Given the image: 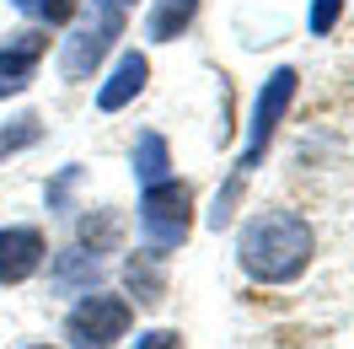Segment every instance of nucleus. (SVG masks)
I'll return each instance as SVG.
<instances>
[{"label": "nucleus", "mask_w": 354, "mask_h": 349, "mask_svg": "<svg viewBox=\"0 0 354 349\" xmlns=\"http://www.w3.org/2000/svg\"><path fill=\"white\" fill-rule=\"evenodd\" d=\"M236 258L252 280L263 285H290L306 274L311 263V226L306 215L295 210H263L242 226V242H236Z\"/></svg>", "instance_id": "nucleus-1"}, {"label": "nucleus", "mask_w": 354, "mask_h": 349, "mask_svg": "<svg viewBox=\"0 0 354 349\" xmlns=\"http://www.w3.org/2000/svg\"><path fill=\"white\" fill-rule=\"evenodd\" d=\"M295 70L290 65H279L274 75L263 81V91H258V108H252V140H247V151H242V161H236V172H231V183H225L221 194H215V210H209V226L221 231L225 220L236 215V199H242V183H247V172L263 161V151H268V140H274V129H279V118L290 113V102H295Z\"/></svg>", "instance_id": "nucleus-2"}, {"label": "nucleus", "mask_w": 354, "mask_h": 349, "mask_svg": "<svg viewBox=\"0 0 354 349\" xmlns=\"http://www.w3.org/2000/svg\"><path fill=\"white\" fill-rule=\"evenodd\" d=\"M140 226H145V242H151L156 253H172L188 242L194 231V194L172 183V177H161V183H145V199H140Z\"/></svg>", "instance_id": "nucleus-3"}, {"label": "nucleus", "mask_w": 354, "mask_h": 349, "mask_svg": "<svg viewBox=\"0 0 354 349\" xmlns=\"http://www.w3.org/2000/svg\"><path fill=\"white\" fill-rule=\"evenodd\" d=\"M134 323V306L118 296H86L81 306H70L65 317V339L75 349H113Z\"/></svg>", "instance_id": "nucleus-4"}, {"label": "nucleus", "mask_w": 354, "mask_h": 349, "mask_svg": "<svg viewBox=\"0 0 354 349\" xmlns=\"http://www.w3.org/2000/svg\"><path fill=\"white\" fill-rule=\"evenodd\" d=\"M118 33H124V11L108 6V0H97V22L81 27L75 38H65V48H59V75L65 81H86L91 70L102 65V54L113 48Z\"/></svg>", "instance_id": "nucleus-5"}, {"label": "nucleus", "mask_w": 354, "mask_h": 349, "mask_svg": "<svg viewBox=\"0 0 354 349\" xmlns=\"http://www.w3.org/2000/svg\"><path fill=\"white\" fill-rule=\"evenodd\" d=\"M44 263V231L32 226H6L0 231V285H22Z\"/></svg>", "instance_id": "nucleus-6"}, {"label": "nucleus", "mask_w": 354, "mask_h": 349, "mask_svg": "<svg viewBox=\"0 0 354 349\" xmlns=\"http://www.w3.org/2000/svg\"><path fill=\"white\" fill-rule=\"evenodd\" d=\"M44 48H48L44 33H11V38H6V48H0V97L27 91L32 70H38V60H44Z\"/></svg>", "instance_id": "nucleus-7"}, {"label": "nucleus", "mask_w": 354, "mask_h": 349, "mask_svg": "<svg viewBox=\"0 0 354 349\" xmlns=\"http://www.w3.org/2000/svg\"><path fill=\"white\" fill-rule=\"evenodd\" d=\"M145 81H151V60L145 54H118V65H113V75L102 81V91H97V108L102 113H118V108H129L134 97L145 91Z\"/></svg>", "instance_id": "nucleus-8"}, {"label": "nucleus", "mask_w": 354, "mask_h": 349, "mask_svg": "<svg viewBox=\"0 0 354 349\" xmlns=\"http://www.w3.org/2000/svg\"><path fill=\"white\" fill-rule=\"evenodd\" d=\"M161 253L156 247H145V253H134L129 263H124V280H129V290H134V301L140 306H161L167 301V274H161Z\"/></svg>", "instance_id": "nucleus-9"}, {"label": "nucleus", "mask_w": 354, "mask_h": 349, "mask_svg": "<svg viewBox=\"0 0 354 349\" xmlns=\"http://www.w3.org/2000/svg\"><path fill=\"white\" fill-rule=\"evenodd\" d=\"M194 11H199V0H156L151 17H145V33L156 44H167V38H177L183 27L194 22Z\"/></svg>", "instance_id": "nucleus-10"}, {"label": "nucleus", "mask_w": 354, "mask_h": 349, "mask_svg": "<svg viewBox=\"0 0 354 349\" xmlns=\"http://www.w3.org/2000/svg\"><path fill=\"white\" fill-rule=\"evenodd\" d=\"M167 140L161 134H140V145H134V177L140 183H161L167 177Z\"/></svg>", "instance_id": "nucleus-11"}, {"label": "nucleus", "mask_w": 354, "mask_h": 349, "mask_svg": "<svg viewBox=\"0 0 354 349\" xmlns=\"http://www.w3.org/2000/svg\"><path fill=\"white\" fill-rule=\"evenodd\" d=\"M54 280H59V290L91 285V280H97V253H65V258L54 263Z\"/></svg>", "instance_id": "nucleus-12"}, {"label": "nucleus", "mask_w": 354, "mask_h": 349, "mask_svg": "<svg viewBox=\"0 0 354 349\" xmlns=\"http://www.w3.org/2000/svg\"><path fill=\"white\" fill-rule=\"evenodd\" d=\"M38 134H44V124H38V118H17V124H6V129H0V156L38 145Z\"/></svg>", "instance_id": "nucleus-13"}, {"label": "nucleus", "mask_w": 354, "mask_h": 349, "mask_svg": "<svg viewBox=\"0 0 354 349\" xmlns=\"http://www.w3.org/2000/svg\"><path fill=\"white\" fill-rule=\"evenodd\" d=\"M338 17H344V0H311V33L317 38H328L338 27Z\"/></svg>", "instance_id": "nucleus-14"}, {"label": "nucleus", "mask_w": 354, "mask_h": 349, "mask_svg": "<svg viewBox=\"0 0 354 349\" xmlns=\"http://www.w3.org/2000/svg\"><path fill=\"white\" fill-rule=\"evenodd\" d=\"M32 11H38V17H44V22H70V17H75V0H38V6H32Z\"/></svg>", "instance_id": "nucleus-15"}, {"label": "nucleus", "mask_w": 354, "mask_h": 349, "mask_svg": "<svg viewBox=\"0 0 354 349\" xmlns=\"http://www.w3.org/2000/svg\"><path fill=\"white\" fill-rule=\"evenodd\" d=\"M134 344H140V349H183V339H177L172 328H151V333H140Z\"/></svg>", "instance_id": "nucleus-16"}, {"label": "nucleus", "mask_w": 354, "mask_h": 349, "mask_svg": "<svg viewBox=\"0 0 354 349\" xmlns=\"http://www.w3.org/2000/svg\"><path fill=\"white\" fill-rule=\"evenodd\" d=\"M11 6H22V11H32V6H38V0H11Z\"/></svg>", "instance_id": "nucleus-17"}, {"label": "nucleus", "mask_w": 354, "mask_h": 349, "mask_svg": "<svg viewBox=\"0 0 354 349\" xmlns=\"http://www.w3.org/2000/svg\"><path fill=\"white\" fill-rule=\"evenodd\" d=\"M108 6H118V11H124V6H129V0H108Z\"/></svg>", "instance_id": "nucleus-18"}]
</instances>
